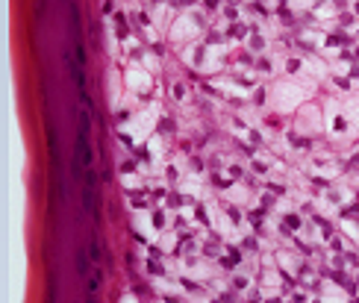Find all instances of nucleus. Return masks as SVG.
<instances>
[{"label":"nucleus","instance_id":"nucleus-1","mask_svg":"<svg viewBox=\"0 0 359 303\" xmlns=\"http://www.w3.org/2000/svg\"><path fill=\"white\" fill-rule=\"evenodd\" d=\"M68 71H71V77H74V83H77L80 92H86V74H83V65H74L71 59H68Z\"/></svg>","mask_w":359,"mask_h":303},{"label":"nucleus","instance_id":"nucleus-2","mask_svg":"<svg viewBox=\"0 0 359 303\" xmlns=\"http://www.w3.org/2000/svg\"><path fill=\"white\" fill-rule=\"evenodd\" d=\"M77 271H80V274H83V277L88 274V260H86V256H83V253H80V260H77Z\"/></svg>","mask_w":359,"mask_h":303},{"label":"nucleus","instance_id":"nucleus-3","mask_svg":"<svg viewBox=\"0 0 359 303\" xmlns=\"http://www.w3.org/2000/svg\"><path fill=\"white\" fill-rule=\"evenodd\" d=\"M88 250H92V260L97 262V260H100V253H103V250H100V245H97V241H92V248H88Z\"/></svg>","mask_w":359,"mask_h":303},{"label":"nucleus","instance_id":"nucleus-4","mask_svg":"<svg viewBox=\"0 0 359 303\" xmlns=\"http://www.w3.org/2000/svg\"><path fill=\"white\" fill-rule=\"evenodd\" d=\"M97 285H100V280H97V277H92V280H88V289H92L88 295H95V292H97Z\"/></svg>","mask_w":359,"mask_h":303},{"label":"nucleus","instance_id":"nucleus-5","mask_svg":"<svg viewBox=\"0 0 359 303\" xmlns=\"http://www.w3.org/2000/svg\"><path fill=\"white\" fill-rule=\"evenodd\" d=\"M86 303H97V300H95V295H88V300H86Z\"/></svg>","mask_w":359,"mask_h":303}]
</instances>
